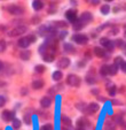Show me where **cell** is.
<instances>
[{"mask_svg":"<svg viewBox=\"0 0 126 130\" xmlns=\"http://www.w3.org/2000/svg\"><path fill=\"white\" fill-rule=\"evenodd\" d=\"M73 42H76L77 44L79 45H84V44H87L88 42V37L85 36V35H81V34H77L72 37Z\"/></svg>","mask_w":126,"mask_h":130,"instance_id":"1","label":"cell"},{"mask_svg":"<svg viewBox=\"0 0 126 130\" xmlns=\"http://www.w3.org/2000/svg\"><path fill=\"white\" fill-rule=\"evenodd\" d=\"M120 68H121V70H123L124 73H126V62L125 61H124L123 63L120 64Z\"/></svg>","mask_w":126,"mask_h":130,"instance_id":"38","label":"cell"},{"mask_svg":"<svg viewBox=\"0 0 126 130\" xmlns=\"http://www.w3.org/2000/svg\"><path fill=\"white\" fill-rule=\"evenodd\" d=\"M86 82L90 84H94L95 82H96V77L94 76L93 71H91L90 74H87V76H86Z\"/></svg>","mask_w":126,"mask_h":130,"instance_id":"18","label":"cell"},{"mask_svg":"<svg viewBox=\"0 0 126 130\" xmlns=\"http://www.w3.org/2000/svg\"><path fill=\"white\" fill-rule=\"evenodd\" d=\"M54 27H57V28H66L67 27V23L63 22V21H57V22H54Z\"/></svg>","mask_w":126,"mask_h":130,"instance_id":"28","label":"cell"},{"mask_svg":"<svg viewBox=\"0 0 126 130\" xmlns=\"http://www.w3.org/2000/svg\"><path fill=\"white\" fill-rule=\"evenodd\" d=\"M63 48H64V51H66L67 53H73V51H75V47H73L71 44H68V43L64 44Z\"/></svg>","mask_w":126,"mask_h":130,"instance_id":"23","label":"cell"},{"mask_svg":"<svg viewBox=\"0 0 126 130\" xmlns=\"http://www.w3.org/2000/svg\"><path fill=\"white\" fill-rule=\"evenodd\" d=\"M94 54L99 58H103L106 57V51L101 47H94Z\"/></svg>","mask_w":126,"mask_h":130,"instance_id":"15","label":"cell"},{"mask_svg":"<svg viewBox=\"0 0 126 130\" xmlns=\"http://www.w3.org/2000/svg\"><path fill=\"white\" fill-rule=\"evenodd\" d=\"M40 130H53V125L52 124H45L40 128Z\"/></svg>","mask_w":126,"mask_h":130,"instance_id":"36","label":"cell"},{"mask_svg":"<svg viewBox=\"0 0 126 130\" xmlns=\"http://www.w3.org/2000/svg\"><path fill=\"white\" fill-rule=\"evenodd\" d=\"M92 92L94 94H96V93H99V90H92Z\"/></svg>","mask_w":126,"mask_h":130,"instance_id":"40","label":"cell"},{"mask_svg":"<svg viewBox=\"0 0 126 130\" xmlns=\"http://www.w3.org/2000/svg\"><path fill=\"white\" fill-rule=\"evenodd\" d=\"M44 86V81H41V79H36V81L32 82V88L34 90H39Z\"/></svg>","mask_w":126,"mask_h":130,"instance_id":"16","label":"cell"},{"mask_svg":"<svg viewBox=\"0 0 126 130\" xmlns=\"http://www.w3.org/2000/svg\"><path fill=\"white\" fill-rule=\"evenodd\" d=\"M92 20H93V16H92V14H91L90 12H84L81 14V16H80V22L82 23V24H85V23H90V22H92Z\"/></svg>","mask_w":126,"mask_h":130,"instance_id":"5","label":"cell"},{"mask_svg":"<svg viewBox=\"0 0 126 130\" xmlns=\"http://www.w3.org/2000/svg\"><path fill=\"white\" fill-rule=\"evenodd\" d=\"M31 110L30 109H28L27 112H25V114H24V121H25V123L27 124H30L31 123Z\"/></svg>","mask_w":126,"mask_h":130,"instance_id":"24","label":"cell"},{"mask_svg":"<svg viewBox=\"0 0 126 130\" xmlns=\"http://www.w3.org/2000/svg\"><path fill=\"white\" fill-rule=\"evenodd\" d=\"M3 67H4V64H3V62L0 61V70H1V69H3Z\"/></svg>","mask_w":126,"mask_h":130,"instance_id":"43","label":"cell"},{"mask_svg":"<svg viewBox=\"0 0 126 130\" xmlns=\"http://www.w3.org/2000/svg\"><path fill=\"white\" fill-rule=\"evenodd\" d=\"M61 122H62V124H63V129H66V130L71 129V120L69 116L63 115L62 118H61Z\"/></svg>","mask_w":126,"mask_h":130,"instance_id":"8","label":"cell"},{"mask_svg":"<svg viewBox=\"0 0 126 130\" xmlns=\"http://www.w3.org/2000/svg\"><path fill=\"white\" fill-rule=\"evenodd\" d=\"M76 130H84V129H80V128H77V129H76Z\"/></svg>","mask_w":126,"mask_h":130,"instance_id":"44","label":"cell"},{"mask_svg":"<svg viewBox=\"0 0 126 130\" xmlns=\"http://www.w3.org/2000/svg\"><path fill=\"white\" fill-rule=\"evenodd\" d=\"M109 12H110V6L109 5H103L101 7V13L102 14L107 15V14H109Z\"/></svg>","mask_w":126,"mask_h":130,"instance_id":"26","label":"cell"},{"mask_svg":"<svg viewBox=\"0 0 126 130\" xmlns=\"http://www.w3.org/2000/svg\"><path fill=\"white\" fill-rule=\"evenodd\" d=\"M30 57H31V52L28 51V50H25V51H22L21 53H19V58H21L22 60H24V61L29 60Z\"/></svg>","mask_w":126,"mask_h":130,"instance_id":"17","label":"cell"},{"mask_svg":"<svg viewBox=\"0 0 126 130\" xmlns=\"http://www.w3.org/2000/svg\"><path fill=\"white\" fill-rule=\"evenodd\" d=\"M34 69H36V71L38 74H41V73H44L45 71V66H43V64H37L36 67H34Z\"/></svg>","mask_w":126,"mask_h":130,"instance_id":"27","label":"cell"},{"mask_svg":"<svg viewBox=\"0 0 126 130\" xmlns=\"http://www.w3.org/2000/svg\"><path fill=\"white\" fill-rule=\"evenodd\" d=\"M67 83L71 86H78L80 84V78L76 75H73V74H70L67 77Z\"/></svg>","mask_w":126,"mask_h":130,"instance_id":"3","label":"cell"},{"mask_svg":"<svg viewBox=\"0 0 126 130\" xmlns=\"http://www.w3.org/2000/svg\"><path fill=\"white\" fill-rule=\"evenodd\" d=\"M6 50V42L4 39L0 40V52H4Z\"/></svg>","mask_w":126,"mask_h":130,"instance_id":"34","label":"cell"},{"mask_svg":"<svg viewBox=\"0 0 126 130\" xmlns=\"http://www.w3.org/2000/svg\"><path fill=\"white\" fill-rule=\"evenodd\" d=\"M5 103H6V99H5V97H4V96H0V107H1V106H4V105H5Z\"/></svg>","mask_w":126,"mask_h":130,"instance_id":"37","label":"cell"},{"mask_svg":"<svg viewBox=\"0 0 126 130\" xmlns=\"http://www.w3.org/2000/svg\"><path fill=\"white\" fill-rule=\"evenodd\" d=\"M108 89H109V94H110L111 97H114L115 94H116V92H117L116 86H115V85H111L110 88H108Z\"/></svg>","mask_w":126,"mask_h":130,"instance_id":"31","label":"cell"},{"mask_svg":"<svg viewBox=\"0 0 126 130\" xmlns=\"http://www.w3.org/2000/svg\"><path fill=\"white\" fill-rule=\"evenodd\" d=\"M66 17L69 20V22L73 23L75 21H77V12L75 9H69L66 13Z\"/></svg>","mask_w":126,"mask_h":130,"instance_id":"7","label":"cell"},{"mask_svg":"<svg viewBox=\"0 0 126 130\" xmlns=\"http://www.w3.org/2000/svg\"><path fill=\"white\" fill-rule=\"evenodd\" d=\"M100 43H101L102 46H104L108 50V51H111L112 48H114V42H110L108 38H106V37H103V38H101L100 39Z\"/></svg>","mask_w":126,"mask_h":130,"instance_id":"6","label":"cell"},{"mask_svg":"<svg viewBox=\"0 0 126 130\" xmlns=\"http://www.w3.org/2000/svg\"><path fill=\"white\" fill-rule=\"evenodd\" d=\"M97 109H99V105H97L96 103H91L90 105L87 106L86 114H93V113H95Z\"/></svg>","mask_w":126,"mask_h":130,"instance_id":"11","label":"cell"},{"mask_svg":"<svg viewBox=\"0 0 126 130\" xmlns=\"http://www.w3.org/2000/svg\"><path fill=\"white\" fill-rule=\"evenodd\" d=\"M62 77H63V74H62V71H60V70L55 71V73L53 74V79H54V81H56V82L61 81V79H62Z\"/></svg>","mask_w":126,"mask_h":130,"instance_id":"21","label":"cell"},{"mask_svg":"<svg viewBox=\"0 0 126 130\" xmlns=\"http://www.w3.org/2000/svg\"><path fill=\"white\" fill-rule=\"evenodd\" d=\"M111 34L112 35H117V34H118V27H115L114 29L111 30Z\"/></svg>","mask_w":126,"mask_h":130,"instance_id":"39","label":"cell"},{"mask_svg":"<svg viewBox=\"0 0 126 130\" xmlns=\"http://www.w3.org/2000/svg\"><path fill=\"white\" fill-rule=\"evenodd\" d=\"M123 48H124V51H125V54H126V43H125V44H124Z\"/></svg>","mask_w":126,"mask_h":130,"instance_id":"42","label":"cell"},{"mask_svg":"<svg viewBox=\"0 0 126 130\" xmlns=\"http://www.w3.org/2000/svg\"><path fill=\"white\" fill-rule=\"evenodd\" d=\"M52 103H53V100H52L51 97H44V98L41 99V101H40V105L43 106L44 108H47V107H49V106L52 105Z\"/></svg>","mask_w":126,"mask_h":130,"instance_id":"13","label":"cell"},{"mask_svg":"<svg viewBox=\"0 0 126 130\" xmlns=\"http://www.w3.org/2000/svg\"><path fill=\"white\" fill-rule=\"evenodd\" d=\"M123 62H124V60L121 59L120 57H116V58H115V62H114V64H116V66H118V67H119L121 63H123Z\"/></svg>","mask_w":126,"mask_h":130,"instance_id":"33","label":"cell"},{"mask_svg":"<svg viewBox=\"0 0 126 130\" xmlns=\"http://www.w3.org/2000/svg\"><path fill=\"white\" fill-rule=\"evenodd\" d=\"M117 71H118V66H116V64H111V66H109V75L114 76V75L117 74Z\"/></svg>","mask_w":126,"mask_h":130,"instance_id":"22","label":"cell"},{"mask_svg":"<svg viewBox=\"0 0 126 130\" xmlns=\"http://www.w3.org/2000/svg\"><path fill=\"white\" fill-rule=\"evenodd\" d=\"M17 44H18L19 47H22V48H27V47L30 45V42L28 40L27 37H23V38H21V39L18 40V43H17Z\"/></svg>","mask_w":126,"mask_h":130,"instance_id":"14","label":"cell"},{"mask_svg":"<svg viewBox=\"0 0 126 130\" xmlns=\"http://www.w3.org/2000/svg\"><path fill=\"white\" fill-rule=\"evenodd\" d=\"M114 46H116V47H121L123 48V46H124V42L121 39H117V40H115L114 42Z\"/></svg>","mask_w":126,"mask_h":130,"instance_id":"32","label":"cell"},{"mask_svg":"<svg viewBox=\"0 0 126 130\" xmlns=\"http://www.w3.org/2000/svg\"><path fill=\"white\" fill-rule=\"evenodd\" d=\"M124 36L126 37V24H125V27H124Z\"/></svg>","mask_w":126,"mask_h":130,"instance_id":"41","label":"cell"},{"mask_svg":"<svg viewBox=\"0 0 126 130\" xmlns=\"http://www.w3.org/2000/svg\"><path fill=\"white\" fill-rule=\"evenodd\" d=\"M1 116H3V120H5V121H13L15 119L14 113L10 112V110H4L3 114H1Z\"/></svg>","mask_w":126,"mask_h":130,"instance_id":"10","label":"cell"},{"mask_svg":"<svg viewBox=\"0 0 126 130\" xmlns=\"http://www.w3.org/2000/svg\"><path fill=\"white\" fill-rule=\"evenodd\" d=\"M32 7L36 10H40L41 8L44 7V3L43 1H38V0H34L33 3H32Z\"/></svg>","mask_w":126,"mask_h":130,"instance_id":"19","label":"cell"},{"mask_svg":"<svg viewBox=\"0 0 126 130\" xmlns=\"http://www.w3.org/2000/svg\"><path fill=\"white\" fill-rule=\"evenodd\" d=\"M19 127H21V121H19L18 119H14V120H13V128H14V129H18Z\"/></svg>","mask_w":126,"mask_h":130,"instance_id":"29","label":"cell"},{"mask_svg":"<svg viewBox=\"0 0 126 130\" xmlns=\"http://www.w3.org/2000/svg\"><path fill=\"white\" fill-rule=\"evenodd\" d=\"M100 74H101L102 76H107V75H109V66L103 64V66L101 67V69H100Z\"/></svg>","mask_w":126,"mask_h":130,"instance_id":"20","label":"cell"},{"mask_svg":"<svg viewBox=\"0 0 126 130\" xmlns=\"http://www.w3.org/2000/svg\"><path fill=\"white\" fill-rule=\"evenodd\" d=\"M88 125H90V122H88V120L86 118H81L77 121V128L85 130V128H87Z\"/></svg>","mask_w":126,"mask_h":130,"instance_id":"9","label":"cell"},{"mask_svg":"<svg viewBox=\"0 0 126 130\" xmlns=\"http://www.w3.org/2000/svg\"><path fill=\"white\" fill-rule=\"evenodd\" d=\"M27 38H28V40L30 42V44H31V43H34L36 42V39H37V37L34 36V35H29Z\"/></svg>","mask_w":126,"mask_h":130,"instance_id":"35","label":"cell"},{"mask_svg":"<svg viewBox=\"0 0 126 130\" xmlns=\"http://www.w3.org/2000/svg\"><path fill=\"white\" fill-rule=\"evenodd\" d=\"M27 30H28V28L25 27V25H19V27H17V28H15V29H13L10 32H8V36H10V37L19 36V35L24 34Z\"/></svg>","mask_w":126,"mask_h":130,"instance_id":"2","label":"cell"},{"mask_svg":"<svg viewBox=\"0 0 126 130\" xmlns=\"http://www.w3.org/2000/svg\"><path fill=\"white\" fill-rule=\"evenodd\" d=\"M7 10L13 15H22L24 13V9L19 6H16V5H12L7 8Z\"/></svg>","mask_w":126,"mask_h":130,"instance_id":"4","label":"cell"},{"mask_svg":"<svg viewBox=\"0 0 126 130\" xmlns=\"http://www.w3.org/2000/svg\"><path fill=\"white\" fill-rule=\"evenodd\" d=\"M69 64H70V60H69L68 58H62V59H60V61L57 62V67L61 69L67 68Z\"/></svg>","mask_w":126,"mask_h":130,"instance_id":"12","label":"cell"},{"mask_svg":"<svg viewBox=\"0 0 126 130\" xmlns=\"http://www.w3.org/2000/svg\"><path fill=\"white\" fill-rule=\"evenodd\" d=\"M44 60L46 62H53L54 55H52V54H45V55H44Z\"/></svg>","mask_w":126,"mask_h":130,"instance_id":"30","label":"cell"},{"mask_svg":"<svg viewBox=\"0 0 126 130\" xmlns=\"http://www.w3.org/2000/svg\"><path fill=\"white\" fill-rule=\"evenodd\" d=\"M72 24H73V30H75V31H78V30H80L84 27V24H82L80 21H75Z\"/></svg>","mask_w":126,"mask_h":130,"instance_id":"25","label":"cell"}]
</instances>
